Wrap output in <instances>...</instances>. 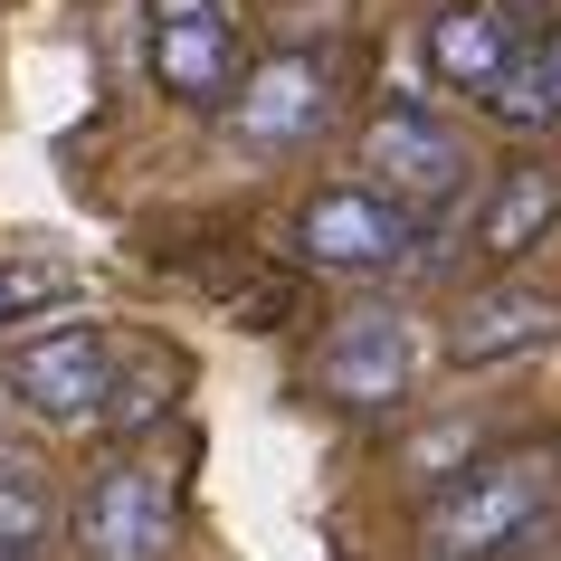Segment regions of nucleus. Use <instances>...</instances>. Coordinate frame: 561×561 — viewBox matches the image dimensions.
Returning a JSON list of instances; mask_svg holds the SVG:
<instances>
[{
  "instance_id": "0eeeda50",
  "label": "nucleus",
  "mask_w": 561,
  "mask_h": 561,
  "mask_svg": "<svg viewBox=\"0 0 561 561\" xmlns=\"http://www.w3.org/2000/svg\"><path fill=\"white\" fill-rule=\"evenodd\" d=\"M77 542H87V561H162L172 552V485H162V467H105L87 485V504H77Z\"/></svg>"
},
{
  "instance_id": "6e6552de",
  "label": "nucleus",
  "mask_w": 561,
  "mask_h": 561,
  "mask_svg": "<svg viewBox=\"0 0 561 561\" xmlns=\"http://www.w3.org/2000/svg\"><path fill=\"white\" fill-rule=\"evenodd\" d=\"M10 390L38 419H95L115 400V353H105L95 324H58V333H38V343L10 353Z\"/></svg>"
},
{
  "instance_id": "9b49d317",
  "label": "nucleus",
  "mask_w": 561,
  "mask_h": 561,
  "mask_svg": "<svg viewBox=\"0 0 561 561\" xmlns=\"http://www.w3.org/2000/svg\"><path fill=\"white\" fill-rule=\"evenodd\" d=\"M561 219V162H514V172H495V201H485V219H476V257H524V248H542V229Z\"/></svg>"
},
{
  "instance_id": "f3484780",
  "label": "nucleus",
  "mask_w": 561,
  "mask_h": 561,
  "mask_svg": "<svg viewBox=\"0 0 561 561\" xmlns=\"http://www.w3.org/2000/svg\"><path fill=\"white\" fill-rule=\"evenodd\" d=\"M504 10H552V0H504Z\"/></svg>"
},
{
  "instance_id": "f03ea898",
  "label": "nucleus",
  "mask_w": 561,
  "mask_h": 561,
  "mask_svg": "<svg viewBox=\"0 0 561 561\" xmlns=\"http://www.w3.org/2000/svg\"><path fill=\"white\" fill-rule=\"evenodd\" d=\"M362 172L381 201H400L410 219L447 209L467 191V134L438 115V105H381V115L362 124Z\"/></svg>"
},
{
  "instance_id": "7ed1b4c3",
  "label": "nucleus",
  "mask_w": 561,
  "mask_h": 561,
  "mask_svg": "<svg viewBox=\"0 0 561 561\" xmlns=\"http://www.w3.org/2000/svg\"><path fill=\"white\" fill-rule=\"evenodd\" d=\"M144 67L172 105H229L238 95V20L229 0H144Z\"/></svg>"
},
{
  "instance_id": "f257e3e1",
  "label": "nucleus",
  "mask_w": 561,
  "mask_h": 561,
  "mask_svg": "<svg viewBox=\"0 0 561 561\" xmlns=\"http://www.w3.org/2000/svg\"><path fill=\"white\" fill-rule=\"evenodd\" d=\"M552 485H561V447H495V457H476L438 485L419 542H428V561H495L552 504Z\"/></svg>"
},
{
  "instance_id": "39448f33",
  "label": "nucleus",
  "mask_w": 561,
  "mask_h": 561,
  "mask_svg": "<svg viewBox=\"0 0 561 561\" xmlns=\"http://www.w3.org/2000/svg\"><path fill=\"white\" fill-rule=\"evenodd\" d=\"M324 124H333V67L305 58V48L248 67L238 95H229V134L248 152H296V144H314Z\"/></svg>"
},
{
  "instance_id": "9d476101",
  "label": "nucleus",
  "mask_w": 561,
  "mask_h": 561,
  "mask_svg": "<svg viewBox=\"0 0 561 561\" xmlns=\"http://www.w3.org/2000/svg\"><path fill=\"white\" fill-rule=\"evenodd\" d=\"M552 333H561V296L552 286H485V296L457 305L447 353L476 371V362H514V353H533V343H552Z\"/></svg>"
},
{
  "instance_id": "f8f14e48",
  "label": "nucleus",
  "mask_w": 561,
  "mask_h": 561,
  "mask_svg": "<svg viewBox=\"0 0 561 561\" xmlns=\"http://www.w3.org/2000/svg\"><path fill=\"white\" fill-rule=\"evenodd\" d=\"M58 305H77V266L67 257H0V333L38 324V314H58Z\"/></svg>"
},
{
  "instance_id": "ddd939ff",
  "label": "nucleus",
  "mask_w": 561,
  "mask_h": 561,
  "mask_svg": "<svg viewBox=\"0 0 561 561\" xmlns=\"http://www.w3.org/2000/svg\"><path fill=\"white\" fill-rule=\"evenodd\" d=\"M485 115L514 124V134H533V124L552 115V48H542V38H524V48L504 58V77L485 87Z\"/></svg>"
},
{
  "instance_id": "20e7f679",
  "label": "nucleus",
  "mask_w": 561,
  "mask_h": 561,
  "mask_svg": "<svg viewBox=\"0 0 561 561\" xmlns=\"http://www.w3.org/2000/svg\"><path fill=\"white\" fill-rule=\"evenodd\" d=\"M410 248H419V219L400 201H381L371 181L314 191V201L296 209V257L324 266V276H390Z\"/></svg>"
},
{
  "instance_id": "1a4fd4ad",
  "label": "nucleus",
  "mask_w": 561,
  "mask_h": 561,
  "mask_svg": "<svg viewBox=\"0 0 561 561\" xmlns=\"http://www.w3.org/2000/svg\"><path fill=\"white\" fill-rule=\"evenodd\" d=\"M514 48H524V30L504 20V0H447L428 20V77L447 95H476V105H485V87L504 77Z\"/></svg>"
},
{
  "instance_id": "4468645a",
  "label": "nucleus",
  "mask_w": 561,
  "mask_h": 561,
  "mask_svg": "<svg viewBox=\"0 0 561 561\" xmlns=\"http://www.w3.org/2000/svg\"><path fill=\"white\" fill-rule=\"evenodd\" d=\"M48 524H58L48 476H38L30 457H10V467H0V561H20L30 542H48Z\"/></svg>"
},
{
  "instance_id": "dca6fc26",
  "label": "nucleus",
  "mask_w": 561,
  "mask_h": 561,
  "mask_svg": "<svg viewBox=\"0 0 561 561\" xmlns=\"http://www.w3.org/2000/svg\"><path fill=\"white\" fill-rule=\"evenodd\" d=\"M0 438H10V381H0Z\"/></svg>"
},
{
  "instance_id": "423d86ee",
  "label": "nucleus",
  "mask_w": 561,
  "mask_h": 561,
  "mask_svg": "<svg viewBox=\"0 0 561 561\" xmlns=\"http://www.w3.org/2000/svg\"><path fill=\"white\" fill-rule=\"evenodd\" d=\"M419 371V333L410 314H343V324L324 333V353H314V381H324V400H343V410H390L400 390H410Z\"/></svg>"
},
{
  "instance_id": "2eb2a0df",
  "label": "nucleus",
  "mask_w": 561,
  "mask_h": 561,
  "mask_svg": "<svg viewBox=\"0 0 561 561\" xmlns=\"http://www.w3.org/2000/svg\"><path fill=\"white\" fill-rule=\"evenodd\" d=\"M552 115H561V30H552Z\"/></svg>"
}]
</instances>
